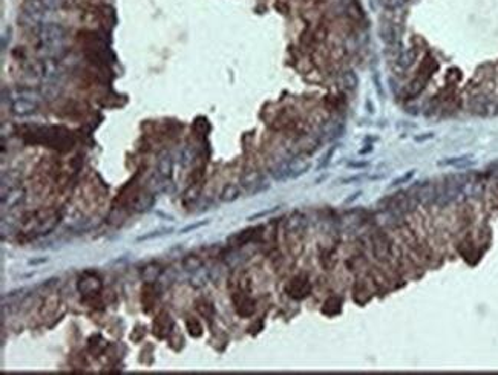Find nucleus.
Wrapping results in <instances>:
<instances>
[{
    "label": "nucleus",
    "instance_id": "obj_1",
    "mask_svg": "<svg viewBox=\"0 0 498 375\" xmlns=\"http://www.w3.org/2000/svg\"><path fill=\"white\" fill-rule=\"evenodd\" d=\"M37 33L43 46H63L66 39V29L58 23H42Z\"/></svg>",
    "mask_w": 498,
    "mask_h": 375
},
{
    "label": "nucleus",
    "instance_id": "obj_2",
    "mask_svg": "<svg viewBox=\"0 0 498 375\" xmlns=\"http://www.w3.org/2000/svg\"><path fill=\"white\" fill-rule=\"evenodd\" d=\"M11 112L16 115V116H30L33 115L37 109H39V103L36 101H31L28 98H23V97H16L11 100Z\"/></svg>",
    "mask_w": 498,
    "mask_h": 375
},
{
    "label": "nucleus",
    "instance_id": "obj_3",
    "mask_svg": "<svg viewBox=\"0 0 498 375\" xmlns=\"http://www.w3.org/2000/svg\"><path fill=\"white\" fill-rule=\"evenodd\" d=\"M25 190L20 187L11 189L8 193L2 195V208L4 210H13L14 207H17L23 199H25Z\"/></svg>",
    "mask_w": 498,
    "mask_h": 375
},
{
    "label": "nucleus",
    "instance_id": "obj_4",
    "mask_svg": "<svg viewBox=\"0 0 498 375\" xmlns=\"http://www.w3.org/2000/svg\"><path fill=\"white\" fill-rule=\"evenodd\" d=\"M379 36H380V39H382L387 45H390V46L397 43V31H396V28H394L391 23L384 22V23L380 25V28H379Z\"/></svg>",
    "mask_w": 498,
    "mask_h": 375
},
{
    "label": "nucleus",
    "instance_id": "obj_5",
    "mask_svg": "<svg viewBox=\"0 0 498 375\" xmlns=\"http://www.w3.org/2000/svg\"><path fill=\"white\" fill-rule=\"evenodd\" d=\"M172 170H173V160H172V157L170 155H163L160 160H158V164H157V172H158V175L161 176V178H164V179H167V178H170V175H172Z\"/></svg>",
    "mask_w": 498,
    "mask_h": 375
},
{
    "label": "nucleus",
    "instance_id": "obj_6",
    "mask_svg": "<svg viewBox=\"0 0 498 375\" xmlns=\"http://www.w3.org/2000/svg\"><path fill=\"white\" fill-rule=\"evenodd\" d=\"M417 201H420L422 204L428 205V204H432L434 201H437V192L432 185H423L419 193H417Z\"/></svg>",
    "mask_w": 498,
    "mask_h": 375
},
{
    "label": "nucleus",
    "instance_id": "obj_7",
    "mask_svg": "<svg viewBox=\"0 0 498 375\" xmlns=\"http://www.w3.org/2000/svg\"><path fill=\"white\" fill-rule=\"evenodd\" d=\"M291 173H293V164L291 163H282L279 164L278 167L273 169L272 175L276 181H285L288 178H291Z\"/></svg>",
    "mask_w": 498,
    "mask_h": 375
},
{
    "label": "nucleus",
    "instance_id": "obj_8",
    "mask_svg": "<svg viewBox=\"0 0 498 375\" xmlns=\"http://www.w3.org/2000/svg\"><path fill=\"white\" fill-rule=\"evenodd\" d=\"M239 196H241V189H239L238 185H235V184H228V185H225L224 190L221 192L219 199H221L222 202H233V201H236Z\"/></svg>",
    "mask_w": 498,
    "mask_h": 375
},
{
    "label": "nucleus",
    "instance_id": "obj_9",
    "mask_svg": "<svg viewBox=\"0 0 498 375\" xmlns=\"http://www.w3.org/2000/svg\"><path fill=\"white\" fill-rule=\"evenodd\" d=\"M416 58H417V52H416V49H405V51H402L400 52V55H399V65L402 66V68H409L414 61H416Z\"/></svg>",
    "mask_w": 498,
    "mask_h": 375
},
{
    "label": "nucleus",
    "instance_id": "obj_10",
    "mask_svg": "<svg viewBox=\"0 0 498 375\" xmlns=\"http://www.w3.org/2000/svg\"><path fill=\"white\" fill-rule=\"evenodd\" d=\"M342 84L346 90H354L359 86V78L353 71H346L342 74Z\"/></svg>",
    "mask_w": 498,
    "mask_h": 375
},
{
    "label": "nucleus",
    "instance_id": "obj_11",
    "mask_svg": "<svg viewBox=\"0 0 498 375\" xmlns=\"http://www.w3.org/2000/svg\"><path fill=\"white\" fill-rule=\"evenodd\" d=\"M154 204H155L154 195H143V196H140L135 208H137V211H149L154 207Z\"/></svg>",
    "mask_w": 498,
    "mask_h": 375
},
{
    "label": "nucleus",
    "instance_id": "obj_12",
    "mask_svg": "<svg viewBox=\"0 0 498 375\" xmlns=\"http://www.w3.org/2000/svg\"><path fill=\"white\" fill-rule=\"evenodd\" d=\"M201 265H202V262L196 256H189L184 261V264H183V267H184L186 271H198L201 268Z\"/></svg>",
    "mask_w": 498,
    "mask_h": 375
},
{
    "label": "nucleus",
    "instance_id": "obj_13",
    "mask_svg": "<svg viewBox=\"0 0 498 375\" xmlns=\"http://www.w3.org/2000/svg\"><path fill=\"white\" fill-rule=\"evenodd\" d=\"M57 222H58V217H57V216H52L51 219L45 221V224H43L42 228L39 230V234H48L49 231H52L54 227L57 225Z\"/></svg>",
    "mask_w": 498,
    "mask_h": 375
},
{
    "label": "nucleus",
    "instance_id": "obj_14",
    "mask_svg": "<svg viewBox=\"0 0 498 375\" xmlns=\"http://www.w3.org/2000/svg\"><path fill=\"white\" fill-rule=\"evenodd\" d=\"M173 231V228H169V230H161V231H151L149 234H143V236H140L137 240L138 242H143V240H149V239H154V237H160V236H163V234H170Z\"/></svg>",
    "mask_w": 498,
    "mask_h": 375
},
{
    "label": "nucleus",
    "instance_id": "obj_15",
    "mask_svg": "<svg viewBox=\"0 0 498 375\" xmlns=\"http://www.w3.org/2000/svg\"><path fill=\"white\" fill-rule=\"evenodd\" d=\"M405 4H406V0H385L387 10H399Z\"/></svg>",
    "mask_w": 498,
    "mask_h": 375
},
{
    "label": "nucleus",
    "instance_id": "obj_16",
    "mask_svg": "<svg viewBox=\"0 0 498 375\" xmlns=\"http://www.w3.org/2000/svg\"><path fill=\"white\" fill-rule=\"evenodd\" d=\"M413 176H414V170H409L405 176H400V178L394 179L391 185H393V187H397V185H400V184H405V182H408Z\"/></svg>",
    "mask_w": 498,
    "mask_h": 375
},
{
    "label": "nucleus",
    "instance_id": "obj_17",
    "mask_svg": "<svg viewBox=\"0 0 498 375\" xmlns=\"http://www.w3.org/2000/svg\"><path fill=\"white\" fill-rule=\"evenodd\" d=\"M207 224H209V221H201V222H196V224H190V225L181 228L180 233H181V234H186V233L193 231V230H196V228H199V227H202V225H207Z\"/></svg>",
    "mask_w": 498,
    "mask_h": 375
},
{
    "label": "nucleus",
    "instance_id": "obj_18",
    "mask_svg": "<svg viewBox=\"0 0 498 375\" xmlns=\"http://www.w3.org/2000/svg\"><path fill=\"white\" fill-rule=\"evenodd\" d=\"M180 158H181V161H183V164H189L192 160H193V153L190 152V149H183V152H181V155H180Z\"/></svg>",
    "mask_w": 498,
    "mask_h": 375
},
{
    "label": "nucleus",
    "instance_id": "obj_19",
    "mask_svg": "<svg viewBox=\"0 0 498 375\" xmlns=\"http://www.w3.org/2000/svg\"><path fill=\"white\" fill-rule=\"evenodd\" d=\"M334 153V147H331L325 155H324V158H322V161H320V164L317 166V169L320 170V169H324V167H327L328 166V163H330V158H331V155Z\"/></svg>",
    "mask_w": 498,
    "mask_h": 375
},
{
    "label": "nucleus",
    "instance_id": "obj_20",
    "mask_svg": "<svg viewBox=\"0 0 498 375\" xmlns=\"http://www.w3.org/2000/svg\"><path fill=\"white\" fill-rule=\"evenodd\" d=\"M276 208H278V207H275V208H272V210H267V211H261V213H258V214H253V216H250V217H248V221H255V219H259V217H262V216H267V214L273 213Z\"/></svg>",
    "mask_w": 498,
    "mask_h": 375
},
{
    "label": "nucleus",
    "instance_id": "obj_21",
    "mask_svg": "<svg viewBox=\"0 0 498 375\" xmlns=\"http://www.w3.org/2000/svg\"><path fill=\"white\" fill-rule=\"evenodd\" d=\"M431 138H434V134H423V137H416V141L417 143H422V141L431 140Z\"/></svg>",
    "mask_w": 498,
    "mask_h": 375
},
{
    "label": "nucleus",
    "instance_id": "obj_22",
    "mask_svg": "<svg viewBox=\"0 0 498 375\" xmlns=\"http://www.w3.org/2000/svg\"><path fill=\"white\" fill-rule=\"evenodd\" d=\"M382 2H385V0H369V4H371V8H372V10H377V7H379Z\"/></svg>",
    "mask_w": 498,
    "mask_h": 375
},
{
    "label": "nucleus",
    "instance_id": "obj_23",
    "mask_svg": "<svg viewBox=\"0 0 498 375\" xmlns=\"http://www.w3.org/2000/svg\"><path fill=\"white\" fill-rule=\"evenodd\" d=\"M359 195H360V192H357L356 195H351V198H348V199H346L345 202H351V201H354V199H357V198H359Z\"/></svg>",
    "mask_w": 498,
    "mask_h": 375
},
{
    "label": "nucleus",
    "instance_id": "obj_24",
    "mask_svg": "<svg viewBox=\"0 0 498 375\" xmlns=\"http://www.w3.org/2000/svg\"><path fill=\"white\" fill-rule=\"evenodd\" d=\"M368 164L366 163H362V164H354V163H349V167H366Z\"/></svg>",
    "mask_w": 498,
    "mask_h": 375
}]
</instances>
